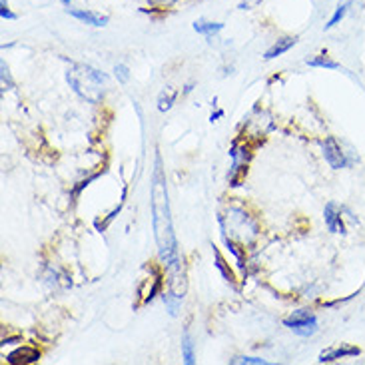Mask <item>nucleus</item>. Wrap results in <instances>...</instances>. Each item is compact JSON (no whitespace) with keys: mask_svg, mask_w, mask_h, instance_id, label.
Here are the masks:
<instances>
[{"mask_svg":"<svg viewBox=\"0 0 365 365\" xmlns=\"http://www.w3.org/2000/svg\"><path fill=\"white\" fill-rule=\"evenodd\" d=\"M351 2H354V0H341V2L337 4L336 10H334V14H331V19L327 20L326 30L334 29V26H337V24L341 22V20L346 19L347 10H349V6H351Z\"/></svg>","mask_w":365,"mask_h":365,"instance_id":"nucleus-14","label":"nucleus"},{"mask_svg":"<svg viewBox=\"0 0 365 365\" xmlns=\"http://www.w3.org/2000/svg\"><path fill=\"white\" fill-rule=\"evenodd\" d=\"M40 359V351L38 349H34V347H19V349H14L9 357H6V361L12 365H20V364H34V361H38Z\"/></svg>","mask_w":365,"mask_h":365,"instance_id":"nucleus-10","label":"nucleus"},{"mask_svg":"<svg viewBox=\"0 0 365 365\" xmlns=\"http://www.w3.org/2000/svg\"><path fill=\"white\" fill-rule=\"evenodd\" d=\"M182 357L187 365L196 364V349H194V341L187 331H184V336H182Z\"/></svg>","mask_w":365,"mask_h":365,"instance_id":"nucleus-15","label":"nucleus"},{"mask_svg":"<svg viewBox=\"0 0 365 365\" xmlns=\"http://www.w3.org/2000/svg\"><path fill=\"white\" fill-rule=\"evenodd\" d=\"M178 98V92L172 88H164L158 94V110L160 112H168L172 106H174V102Z\"/></svg>","mask_w":365,"mask_h":365,"instance_id":"nucleus-16","label":"nucleus"},{"mask_svg":"<svg viewBox=\"0 0 365 365\" xmlns=\"http://www.w3.org/2000/svg\"><path fill=\"white\" fill-rule=\"evenodd\" d=\"M152 224H154V236L158 244L160 262L168 267L182 264L178 256V244L174 236V226H172V216H170L168 187H166V176L162 172V160L156 158V168L152 174Z\"/></svg>","mask_w":365,"mask_h":365,"instance_id":"nucleus-1","label":"nucleus"},{"mask_svg":"<svg viewBox=\"0 0 365 365\" xmlns=\"http://www.w3.org/2000/svg\"><path fill=\"white\" fill-rule=\"evenodd\" d=\"M0 16H2V20H16V14L6 6L4 0H2V4H0Z\"/></svg>","mask_w":365,"mask_h":365,"instance_id":"nucleus-22","label":"nucleus"},{"mask_svg":"<svg viewBox=\"0 0 365 365\" xmlns=\"http://www.w3.org/2000/svg\"><path fill=\"white\" fill-rule=\"evenodd\" d=\"M150 4H154V6H160V9H164V6H172L174 2H178V0H148Z\"/></svg>","mask_w":365,"mask_h":365,"instance_id":"nucleus-24","label":"nucleus"},{"mask_svg":"<svg viewBox=\"0 0 365 365\" xmlns=\"http://www.w3.org/2000/svg\"><path fill=\"white\" fill-rule=\"evenodd\" d=\"M322 150H324V158L329 164V168L331 170H344L347 168V156L344 148H341V144L337 142L336 136H327L324 142H322Z\"/></svg>","mask_w":365,"mask_h":365,"instance_id":"nucleus-6","label":"nucleus"},{"mask_svg":"<svg viewBox=\"0 0 365 365\" xmlns=\"http://www.w3.org/2000/svg\"><path fill=\"white\" fill-rule=\"evenodd\" d=\"M222 220H226L227 226L224 222H220L222 224V232H230V237H224V242L230 240V242H240V244H250L254 237L257 236V224L252 220V217L247 216L244 210H240V207H230V212H227L226 217H222Z\"/></svg>","mask_w":365,"mask_h":365,"instance_id":"nucleus-3","label":"nucleus"},{"mask_svg":"<svg viewBox=\"0 0 365 365\" xmlns=\"http://www.w3.org/2000/svg\"><path fill=\"white\" fill-rule=\"evenodd\" d=\"M361 354V349L356 346H347V344H341L337 347H329V349H324L317 361L319 364H331V361H337V359H344V357H357Z\"/></svg>","mask_w":365,"mask_h":365,"instance_id":"nucleus-7","label":"nucleus"},{"mask_svg":"<svg viewBox=\"0 0 365 365\" xmlns=\"http://www.w3.org/2000/svg\"><path fill=\"white\" fill-rule=\"evenodd\" d=\"M162 299H164V304H166V307H168L170 316H176V314H178L180 304H182V297L174 296L172 292H168V294H164V296H162Z\"/></svg>","mask_w":365,"mask_h":365,"instance_id":"nucleus-18","label":"nucleus"},{"mask_svg":"<svg viewBox=\"0 0 365 365\" xmlns=\"http://www.w3.org/2000/svg\"><path fill=\"white\" fill-rule=\"evenodd\" d=\"M66 12H68L70 16H74L76 20H80V22H86V24H90V26H96V29H100V26H106L110 22V16L108 14H102V12H94V10H84V9H66Z\"/></svg>","mask_w":365,"mask_h":365,"instance_id":"nucleus-8","label":"nucleus"},{"mask_svg":"<svg viewBox=\"0 0 365 365\" xmlns=\"http://www.w3.org/2000/svg\"><path fill=\"white\" fill-rule=\"evenodd\" d=\"M297 38H292V36H286V38H279L277 42H274L269 48L266 50V54H264V58L266 60H274L277 56H282V54H286L287 50L294 48L296 46Z\"/></svg>","mask_w":365,"mask_h":365,"instance_id":"nucleus-11","label":"nucleus"},{"mask_svg":"<svg viewBox=\"0 0 365 365\" xmlns=\"http://www.w3.org/2000/svg\"><path fill=\"white\" fill-rule=\"evenodd\" d=\"M222 116H224V110H217L216 114H212V116H210V122H216V120L222 118Z\"/></svg>","mask_w":365,"mask_h":365,"instance_id":"nucleus-25","label":"nucleus"},{"mask_svg":"<svg viewBox=\"0 0 365 365\" xmlns=\"http://www.w3.org/2000/svg\"><path fill=\"white\" fill-rule=\"evenodd\" d=\"M341 212H344V207L339 210L334 202H329L324 210V220H326V226L331 234H346V224H344Z\"/></svg>","mask_w":365,"mask_h":365,"instance_id":"nucleus-9","label":"nucleus"},{"mask_svg":"<svg viewBox=\"0 0 365 365\" xmlns=\"http://www.w3.org/2000/svg\"><path fill=\"white\" fill-rule=\"evenodd\" d=\"M264 0H242L240 4H237V9L240 10H252V9H257L259 4H262Z\"/></svg>","mask_w":365,"mask_h":365,"instance_id":"nucleus-23","label":"nucleus"},{"mask_svg":"<svg viewBox=\"0 0 365 365\" xmlns=\"http://www.w3.org/2000/svg\"><path fill=\"white\" fill-rule=\"evenodd\" d=\"M194 30H196L197 34H204V36H207V38H212V36H216L217 32H222V30H224V24H222V22L196 20V22H194Z\"/></svg>","mask_w":365,"mask_h":365,"instance_id":"nucleus-12","label":"nucleus"},{"mask_svg":"<svg viewBox=\"0 0 365 365\" xmlns=\"http://www.w3.org/2000/svg\"><path fill=\"white\" fill-rule=\"evenodd\" d=\"M230 364L232 365H267L266 359H262V357H234V359H230Z\"/></svg>","mask_w":365,"mask_h":365,"instance_id":"nucleus-19","label":"nucleus"},{"mask_svg":"<svg viewBox=\"0 0 365 365\" xmlns=\"http://www.w3.org/2000/svg\"><path fill=\"white\" fill-rule=\"evenodd\" d=\"M307 66L312 68H326V70H337L339 68V62L331 60L327 54H317V56H312V58L306 60Z\"/></svg>","mask_w":365,"mask_h":365,"instance_id":"nucleus-13","label":"nucleus"},{"mask_svg":"<svg viewBox=\"0 0 365 365\" xmlns=\"http://www.w3.org/2000/svg\"><path fill=\"white\" fill-rule=\"evenodd\" d=\"M0 68H2V86H4V90L12 88V84H14V82H12V78H10L9 66H6V64L2 62V64H0Z\"/></svg>","mask_w":365,"mask_h":365,"instance_id":"nucleus-21","label":"nucleus"},{"mask_svg":"<svg viewBox=\"0 0 365 365\" xmlns=\"http://www.w3.org/2000/svg\"><path fill=\"white\" fill-rule=\"evenodd\" d=\"M70 2H72V0H62V4H64V6H70Z\"/></svg>","mask_w":365,"mask_h":365,"instance_id":"nucleus-26","label":"nucleus"},{"mask_svg":"<svg viewBox=\"0 0 365 365\" xmlns=\"http://www.w3.org/2000/svg\"><path fill=\"white\" fill-rule=\"evenodd\" d=\"M214 257H216V266L217 269L222 272V276H224V279H226L227 284H234V274L227 269L226 262H224V257H222V254L217 252V247H214Z\"/></svg>","mask_w":365,"mask_h":365,"instance_id":"nucleus-17","label":"nucleus"},{"mask_svg":"<svg viewBox=\"0 0 365 365\" xmlns=\"http://www.w3.org/2000/svg\"><path fill=\"white\" fill-rule=\"evenodd\" d=\"M284 326L289 327L296 336L312 337L317 331V317L309 309H297L284 319Z\"/></svg>","mask_w":365,"mask_h":365,"instance_id":"nucleus-4","label":"nucleus"},{"mask_svg":"<svg viewBox=\"0 0 365 365\" xmlns=\"http://www.w3.org/2000/svg\"><path fill=\"white\" fill-rule=\"evenodd\" d=\"M66 82L82 100H86L90 104H100L106 94L108 78L104 72H100L90 64L72 62L66 70Z\"/></svg>","mask_w":365,"mask_h":365,"instance_id":"nucleus-2","label":"nucleus"},{"mask_svg":"<svg viewBox=\"0 0 365 365\" xmlns=\"http://www.w3.org/2000/svg\"><path fill=\"white\" fill-rule=\"evenodd\" d=\"M230 156H232V170H230V184L232 186H240L242 178L246 176L247 172V160H250V152H247L246 146H240V144H234L230 148Z\"/></svg>","mask_w":365,"mask_h":365,"instance_id":"nucleus-5","label":"nucleus"},{"mask_svg":"<svg viewBox=\"0 0 365 365\" xmlns=\"http://www.w3.org/2000/svg\"><path fill=\"white\" fill-rule=\"evenodd\" d=\"M114 74H116V78H118L120 84H126L130 80V68L126 64H116V66H114Z\"/></svg>","mask_w":365,"mask_h":365,"instance_id":"nucleus-20","label":"nucleus"}]
</instances>
